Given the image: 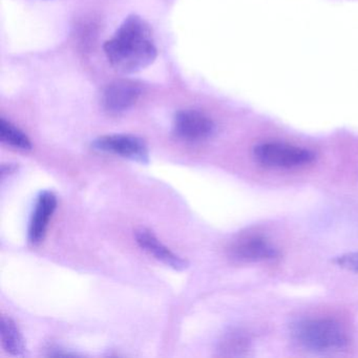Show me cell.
I'll return each mask as SVG.
<instances>
[{
	"mask_svg": "<svg viewBox=\"0 0 358 358\" xmlns=\"http://www.w3.org/2000/svg\"><path fill=\"white\" fill-rule=\"evenodd\" d=\"M110 66L122 74H133L150 66L158 55L150 24L140 16L129 15L104 45Z\"/></svg>",
	"mask_w": 358,
	"mask_h": 358,
	"instance_id": "1",
	"label": "cell"
},
{
	"mask_svg": "<svg viewBox=\"0 0 358 358\" xmlns=\"http://www.w3.org/2000/svg\"><path fill=\"white\" fill-rule=\"evenodd\" d=\"M253 157L262 166L269 169H296L315 160L311 150L278 142L259 144L253 148Z\"/></svg>",
	"mask_w": 358,
	"mask_h": 358,
	"instance_id": "3",
	"label": "cell"
},
{
	"mask_svg": "<svg viewBox=\"0 0 358 358\" xmlns=\"http://www.w3.org/2000/svg\"><path fill=\"white\" fill-rule=\"evenodd\" d=\"M141 93V87L137 83L125 79L116 80L104 89L102 106L110 114H121L135 106Z\"/></svg>",
	"mask_w": 358,
	"mask_h": 358,
	"instance_id": "7",
	"label": "cell"
},
{
	"mask_svg": "<svg viewBox=\"0 0 358 358\" xmlns=\"http://www.w3.org/2000/svg\"><path fill=\"white\" fill-rule=\"evenodd\" d=\"M250 349V341L244 333L234 331L220 341L219 351L223 356H242Z\"/></svg>",
	"mask_w": 358,
	"mask_h": 358,
	"instance_id": "12",
	"label": "cell"
},
{
	"mask_svg": "<svg viewBox=\"0 0 358 358\" xmlns=\"http://www.w3.org/2000/svg\"><path fill=\"white\" fill-rule=\"evenodd\" d=\"M1 343L3 349L13 356L24 355L26 343L17 324L12 318L3 316L1 318Z\"/></svg>",
	"mask_w": 358,
	"mask_h": 358,
	"instance_id": "10",
	"label": "cell"
},
{
	"mask_svg": "<svg viewBox=\"0 0 358 358\" xmlns=\"http://www.w3.org/2000/svg\"><path fill=\"white\" fill-rule=\"evenodd\" d=\"M333 263L348 271L358 273V252L345 253L341 257H335Z\"/></svg>",
	"mask_w": 358,
	"mask_h": 358,
	"instance_id": "13",
	"label": "cell"
},
{
	"mask_svg": "<svg viewBox=\"0 0 358 358\" xmlns=\"http://www.w3.org/2000/svg\"><path fill=\"white\" fill-rule=\"evenodd\" d=\"M136 242L140 247L150 255L162 262L165 265L173 269L182 271L188 267V262L173 253L171 249L160 242L158 238L150 230L141 228L135 232Z\"/></svg>",
	"mask_w": 358,
	"mask_h": 358,
	"instance_id": "9",
	"label": "cell"
},
{
	"mask_svg": "<svg viewBox=\"0 0 358 358\" xmlns=\"http://www.w3.org/2000/svg\"><path fill=\"white\" fill-rule=\"evenodd\" d=\"M56 207L57 198L53 192H43L39 194L29 227V241L31 244L38 245L43 242Z\"/></svg>",
	"mask_w": 358,
	"mask_h": 358,
	"instance_id": "8",
	"label": "cell"
},
{
	"mask_svg": "<svg viewBox=\"0 0 358 358\" xmlns=\"http://www.w3.org/2000/svg\"><path fill=\"white\" fill-rule=\"evenodd\" d=\"M291 335L299 347L316 353L341 351L348 345V335L343 327L327 318L299 320L293 324Z\"/></svg>",
	"mask_w": 358,
	"mask_h": 358,
	"instance_id": "2",
	"label": "cell"
},
{
	"mask_svg": "<svg viewBox=\"0 0 358 358\" xmlns=\"http://www.w3.org/2000/svg\"><path fill=\"white\" fill-rule=\"evenodd\" d=\"M173 133L187 142H201L215 133V123L206 115L196 110H180L173 118Z\"/></svg>",
	"mask_w": 358,
	"mask_h": 358,
	"instance_id": "6",
	"label": "cell"
},
{
	"mask_svg": "<svg viewBox=\"0 0 358 358\" xmlns=\"http://www.w3.org/2000/svg\"><path fill=\"white\" fill-rule=\"evenodd\" d=\"M230 257L243 263L271 261L278 259L280 251L265 236L247 234L232 242L228 249Z\"/></svg>",
	"mask_w": 358,
	"mask_h": 358,
	"instance_id": "5",
	"label": "cell"
},
{
	"mask_svg": "<svg viewBox=\"0 0 358 358\" xmlns=\"http://www.w3.org/2000/svg\"><path fill=\"white\" fill-rule=\"evenodd\" d=\"M16 169H17L16 165H3V166H1V178H3H3H5L6 176L11 175V173H15Z\"/></svg>",
	"mask_w": 358,
	"mask_h": 358,
	"instance_id": "14",
	"label": "cell"
},
{
	"mask_svg": "<svg viewBox=\"0 0 358 358\" xmlns=\"http://www.w3.org/2000/svg\"><path fill=\"white\" fill-rule=\"evenodd\" d=\"M0 140L3 143L16 150H24V152L32 150V142L30 138L22 129H18L5 118L0 119Z\"/></svg>",
	"mask_w": 358,
	"mask_h": 358,
	"instance_id": "11",
	"label": "cell"
},
{
	"mask_svg": "<svg viewBox=\"0 0 358 358\" xmlns=\"http://www.w3.org/2000/svg\"><path fill=\"white\" fill-rule=\"evenodd\" d=\"M94 150L106 154L116 155L141 164L150 162V152L145 141L134 135H106L97 138L92 143Z\"/></svg>",
	"mask_w": 358,
	"mask_h": 358,
	"instance_id": "4",
	"label": "cell"
}]
</instances>
